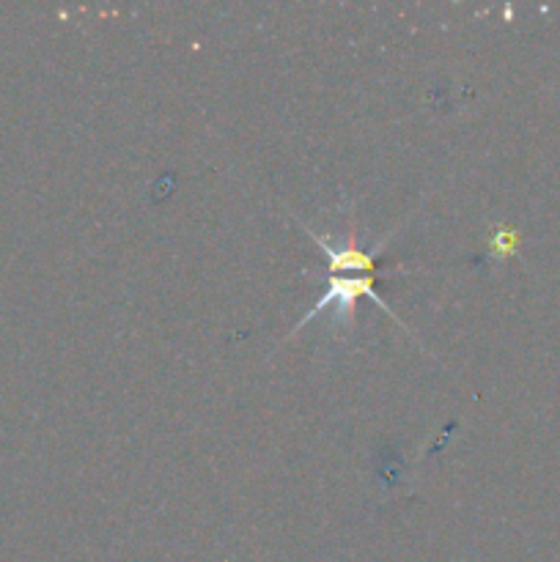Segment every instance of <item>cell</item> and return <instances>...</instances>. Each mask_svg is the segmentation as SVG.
Returning <instances> with one entry per match:
<instances>
[{"label":"cell","mask_w":560,"mask_h":562,"mask_svg":"<svg viewBox=\"0 0 560 562\" xmlns=\"http://www.w3.org/2000/svg\"><path fill=\"white\" fill-rule=\"evenodd\" d=\"M316 245L322 247L329 258L327 263L329 283H327V291L318 296L316 307L302 318V324H307L313 316L327 311L329 305H338L340 322H351V313H355V305L360 296H371L384 313H390L388 307H384V302L373 294V272H377V256L379 250H382V245L368 250V247L357 245L355 236L340 241V247H335L329 236H316Z\"/></svg>","instance_id":"1"}]
</instances>
